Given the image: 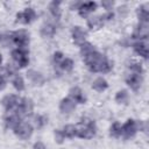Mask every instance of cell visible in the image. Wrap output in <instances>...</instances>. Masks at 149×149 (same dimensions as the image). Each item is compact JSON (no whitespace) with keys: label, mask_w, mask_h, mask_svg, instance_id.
I'll use <instances>...</instances> for the list:
<instances>
[{"label":"cell","mask_w":149,"mask_h":149,"mask_svg":"<svg viewBox=\"0 0 149 149\" xmlns=\"http://www.w3.org/2000/svg\"><path fill=\"white\" fill-rule=\"evenodd\" d=\"M97 9V2L94 1H88V2H81L80 7L78 8V12H79V15L81 17H85L87 16L90 13L94 12Z\"/></svg>","instance_id":"cell-11"},{"label":"cell","mask_w":149,"mask_h":149,"mask_svg":"<svg viewBox=\"0 0 149 149\" xmlns=\"http://www.w3.org/2000/svg\"><path fill=\"white\" fill-rule=\"evenodd\" d=\"M1 37H2V36H1V35H0V42H1Z\"/></svg>","instance_id":"cell-39"},{"label":"cell","mask_w":149,"mask_h":149,"mask_svg":"<svg viewBox=\"0 0 149 149\" xmlns=\"http://www.w3.org/2000/svg\"><path fill=\"white\" fill-rule=\"evenodd\" d=\"M21 104V98H19L17 95H14V94H9V95H6L3 97L2 99V105L6 107L7 111H16V108L20 106Z\"/></svg>","instance_id":"cell-6"},{"label":"cell","mask_w":149,"mask_h":149,"mask_svg":"<svg viewBox=\"0 0 149 149\" xmlns=\"http://www.w3.org/2000/svg\"><path fill=\"white\" fill-rule=\"evenodd\" d=\"M47 122H48L47 116H44V115H36L35 116V126L37 128H42L44 125H47Z\"/></svg>","instance_id":"cell-29"},{"label":"cell","mask_w":149,"mask_h":149,"mask_svg":"<svg viewBox=\"0 0 149 149\" xmlns=\"http://www.w3.org/2000/svg\"><path fill=\"white\" fill-rule=\"evenodd\" d=\"M93 51H95V50H94V47H93L91 43H88V42H84V43L80 45V54H81L83 57L90 55V54L93 52Z\"/></svg>","instance_id":"cell-23"},{"label":"cell","mask_w":149,"mask_h":149,"mask_svg":"<svg viewBox=\"0 0 149 149\" xmlns=\"http://www.w3.org/2000/svg\"><path fill=\"white\" fill-rule=\"evenodd\" d=\"M63 59H64V56H63V54H62L61 51H56V52L54 54V62H55L56 64L59 65Z\"/></svg>","instance_id":"cell-32"},{"label":"cell","mask_w":149,"mask_h":149,"mask_svg":"<svg viewBox=\"0 0 149 149\" xmlns=\"http://www.w3.org/2000/svg\"><path fill=\"white\" fill-rule=\"evenodd\" d=\"M33 149H47V147H45V144H44L43 142L37 141V142H35V143H34Z\"/></svg>","instance_id":"cell-34"},{"label":"cell","mask_w":149,"mask_h":149,"mask_svg":"<svg viewBox=\"0 0 149 149\" xmlns=\"http://www.w3.org/2000/svg\"><path fill=\"white\" fill-rule=\"evenodd\" d=\"M27 77L28 79L35 85V86H40L44 83V77L41 72H37L35 70H28L27 71Z\"/></svg>","instance_id":"cell-13"},{"label":"cell","mask_w":149,"mask_h":149,"mask_svg":"<svg viewBox=\"0 0 149 149\" xmlns=\"http://www.w3.org/2000/svg\"><path fill=\"white\" fill-rule=\"evenodd\" d=\"M13 35V42L19 45V49H24L29 43V34L26 30H17L12 34Z\"/></svg>","instance_id":"cell-5"},{"label":"cell","mask_w":149,"mask_h":149,"mask_svg":"<svg viewBox=\"0 0 149 149\" xmlns=\"http://www.w3.org/2000/svg\"><path fill=\"white\" fill-rule=\"evenodd\" d=\"M133 48L135 50L136 54H139L140 56H142L143 58H147L148 57V45L146 42L143 41H137L133 44Z\"/></svg>","instance_id":"cell-16"},{"label":"cell","mask_w":149,"mask_h":149,"mask_svg":"<svg viewBox=\"0 0 149 149\" xmlns=\"http://www.w3.org/2000/svg\"><path fill=\"white\" fill-rule=\"evenodd\" d=\"M73 61L71 59V58H64L63 61H62V63L59 64V66H61V69L62 70H64V71H71L72 69H73Z\"/></svg>","instance_id":"cell-28"},{"label":"cell","mask_w":149,"mask_h":149,"mask_svg":"<svg viewBox=\"0 0 149 149\" xmlns=\"http://www.w3.org/2000/svg\"><path fill=\"white\" fill-rule=\"evenodd\" d=\"M12 58L14 59V62L16 63V65L19 68H24L29 63L28 52H27L26 49H15V50H13L12 51Z\"/></svg>","instance_id":"cell-3"},{"label":"cell","mask_w":149,"mask_h":149,"mask_svg":"<svg viewBox=\"0 0 149 149\" xmlns=\"http://www.w3.org/2000/svg\"><path fill=\"white\" fill-rule=\"evenodd\" d=\"M1 63H2V55L0 54V65H1Z\"/></svg>","instance_id":"cell-38"},{"label":"cell","mask_w":149,"mask_h":149,"mask_svg":"<svg viewBox=\"0 0 149 149\" xmlns=\"http://www.w3.org/2000/svg\"><path fill=\"white\" fill-rule=\"evenodd\" d=\"M85 64L92 72H108L113 68V63L98 51H93L84 57Z\"/></svg>","instance_id":"cell-1"},{"label":"cell","mask_w":149,"mask_h":149,"mask_svg":"<svg viewBox=\"0 0 149 149\" xmlns=\"http://www.w3.org/2000/svg\"><path fill=\"white\" fill-rule=\"evenodd\" d=\"M63 134L65 137H74L77 135L76 133V126L74 125H66L64 128H63Z\"/></svg>","instance_id":"cell-27"},{"label":"cell","mask_w":149,"mask_h":149,"mask_svg":"<svg viewBox=\"0 0 149 149\" xmlns=\"http://www.w3.org/2000/svg\"><path fill=\"white\" fill-rule=\"evenodd\" d=\"M149 34V28H148V23H142L140 22L137 24V27L135 28L134 33H133V38H137L140 41L144 40L148 37Z\"/></svg>","instance_id":"cell-10"},{"label":"cell","mask_w":149,"mask_h":149,"mask_svg":"<svg viewBox=\"0 0 149 149\" xmlns=\"http://www.w3.org/2000/svg\"><path fill=\"white\" fill-rule=\"evenodd\" d=\"M35 19H36V12L30 7L26 8L23 12L16 14V21L21 22V23H30Z\"/></svg>","instance_id":"cell-7"},{"label":"cell","mask_w":149,"mask_h":149,"mask_svg":"<svg viewBox=\"0 0 149 149\" xmlns=\"http://www.w3.org/2000/svg\"><path fill=\"white\" fill-rule=\"evenodd\" d=\"M76 108V102L71 98H64L62 99L59 104V109L62 113H71Z\"/></svg>","instance_id":"cell-15"},{"label":"cell","mask_w":149,"mask_h":149,"mask_svg":"<svg viewBox=\"0 0 149 149\" xmlns=\"http://www.w3.org/2000/svg\"><path fill=\"white\" fill-rule=\"evenodd\" d=\"M107 87H108V84H107L106 79H104L102 77L95 78V79L93 80V83H92V88L95 90V91H98V92H102V91H105Z\"/></svg>","instance_id":"cell-18"},{"label":"cell","mask_w":149,"mask_h":149,"mask_svg":"<svg viewBox=\"0 0 149 149\" xmlns=\"http://www.w3.org/2000/svg\"><path fill=\"white\" fill-rule=\"evenodd\" d=\"M136 14H137V17L140 20V22L142 23H148L149 21V12H148V5H142L137 8L136 10Z\"/></svg>","instance_id":"cell-17"},{"label":"cell","mask_w":149,"mask_h":149,"mask_svg":"<svg viewBox=\"0 0 149 149\" xmlns=\"http://www.w3.org/2000/svg\"><path fill=\"white\" fill-rule=\"evenodd\" d=\"M14 133L16 134V136H19L21 140H27L33 134V126L28 122H20L15 128H14Z\"/></svg>","instance_id":"cell-4"},{"label":"cell","mask_w":149,"mask_h":149,"mask_svg":"<svg viewBox=\"0 0 149 149\" xmlns=\"http://www.w3.org/2000/svg\"><path fill=\"white\" fill-rule=\"evenodd\" d=\"M130 66V70L133 71V73H135V74H141L142 72H143V69H142V65L140 64V63H136V62H134L132 65H129Z\"/></svg>","instance_id":"cell-31"},{"label":"cell","mask_w":149,"mask_h":149,"mask_svg":"<svg viewBox=\"0 0 149 149\" xmlns=\"http://www.w3.org/2000/svg\"><path fill=\"white\" fill-rule=\"evenodd\" d=\"M109 134L113 137H119L121 135V125H120V122L115 121V122L112 123V126L109 128Z\"/></svg>","instance_id":"cell-25"},{"label":"cell","mask_w":149,"mask_h":149,"mask_svg":"<svg viewBox=\"0 0 149 149\" xmlns=\"http://www.w3.org/2000/svg\"><path fill=\"white\" fill-rule=\"evenodd\" d=\"M13 86L15 87L16 91H23L24 90V81H23V78L19 74H16L13 79Z\"/></svg>","instance_id":"cell-26"},{"label":"cell","mask_w":149,"mask_h":149,"mask_svg":"<svg viewBox=\"0 0 149 149\" xmlns=\"http://www.w3.org/2000/svg\"><path fill=\"white\" fill-rule=\"evenodd\" d=\"M87 24H88L90 29L97 30V29L101 28V26L104 24V21L101 19V16H93V17H90L87 20Z\"/></svg>","instance_id":"cell-21"},{"label":"cell","mask_w":149,"mask_h":149,"mask_svg":"<svg viewBox=\"0 0 149 149\" xmlns=\"http://www.w3.org/2000/svg\"><path fill=\"white\" fill-rule=\"evenodd\" d=\"M80 5H81V2H72L71 3V8L72 9H78L80 7Z\"/></svg>","instance_id":"cell-37"},{"label":"cell","mask_w":149,"mask_h":149,"mask_svg":"<svg viewBox=\"0 0 149 149\" xmlns=\"http://www.w3.org/2000/svg\"><path fill=\"white\" fill-rule=\"evenodd\" d=\"M113 5H114V1H101V6L105 9H111Z\"/></svg>","instance_id":"cell-33"},{"label":"cell","mask_w":149,"mask_h":149,"mask_svg":"<svg viewBox=\"0 0 149 149\" xmlns=\"http://www.w3.org/2000/svg\"><path fill=\"white\" fill-rule=\"evenodd\" d=\"M136 126H135V121L132 119H128L126 121V123L123 126H121V134L123 135L125 139H130L135 135L136 133Z\"/></svg>","instance_id":"cell-8"},{"label":"cell","mask_w":149,"mask_h":149,"mask_svg":"<svg viewBox=\"0 0 149 149\" xmlns=\"http://www.w3.org/2000/svg\"><path fill=\"white\" fill-rule=\"evenodd\" d=\"M21 118L20 116H17L15 113H13V114H10L7 119H6V126L8 127V128H12V129H14L21 121Z\"/></svg>","instance_id":"cell-22"},{"label":"cell","mask_w":149,"mask_h":149,"mask_svg":"<svg viewBox=\"0 0 149 149\" xmlns=\"http://www.w3.org/2000/svg\"><path fill=\"white\" fill-rule=\"evenodd\" d=\"M71 34H72V38H73V42L78 45H81L85 40H86V36H87V33L79 26H76L72 28L71 30Z\"/></svg>","instance_id":"cell-9"},{"label":"cell","mask_w":149,"mask_h":149,"mask_svg":"<svg viewBox=\"0 0 149 149\" xmlns=\"http://www.w3.org/2000/svg\"><path fill=\"white\" fill-rule=\"evenodd\" d=\"M56 33V28L51 23H44L41 28V35L43 37H52Z\"/></svg>","instance_id":"cell-20"},{"label":"cell","mask_w":149,"mask_h":149,"mask_svg":"<svg viewBox=\"0 0 149 149\" xmlns=\"http://www.w3.org/2000/svg\"><path fill=\"white\" fill-rule=\"evenodd\" d=\"M115 101L118 104H127L128 101V92L126 90H121L115 94Z\"/></svg>","instance_id":"cell-24"},{"label":"cell","mask_w":149,"mask_h":149,"mask_svg":"<svg viewBox=\"0 0 149 149\" xmlns=\"http://www.w3.org/2000/svg\"><path fill=\"white\" fill-rule=\"evenodd\" d=\"M61 1H51L49 5V10L51 15L56 19H59L62 15V9H61Z\"/></svg>","instance_id":"cell-19"},{"label":"cell","mask_w":149,"mask_h":149,"mask_svg":"<svg viewBox=\"0 0 149 149\" xmlns=\"http://www.w3.org/2000/svg\"><path fill=\"white\" fill-rule=\"evenodd\" d=\"M113 16H114V14H113L112 12H108V13L101 15V19H102V21H104V20H111V19H113Z\"/></svg>","instance_id":"cell-35"},{"label":"cell","mask_w":149,"mask_h":149,"mask_svg":"<svg viewBox=\"0 0 149 149\" xmlns=\"http://www.w3.org/2000/svg\"><path fill=\"white\" fill-rule=\"evenodd\" d=\"M126 81L127 84L130 86V88L133 90H139L141 87V84H142V76L141 74H135V73H132V74H128L127 78H126Z\"/></svg>","instance_id":"cell-14"},{"label":"cell","mask_w":149,"mask_h":149,"mask_svg":"<svg viewBox=\"0 0 149 149\" xmlns=\"http://www.w3.org/2000/svg\"><path fill=\"white\" fill-rule=\"evenodd\" d=\"M77 136L81 139H92L95 135V123L92 120L83 119L80 123L76 126Z\"/></svg>","instance_id":"cell-2"},{"label":"cell","mask_w":149,"mask_h":149,"mask_svg":"<svg viewBox=\"0 0 149 149\" xmlns=\"http://www.w3.org/2000/svg\"><path fill=\"white\" fill-rule=\"evenodd\" d=\"M54 139H55V142H56V143L62 144V143L64 142V140H65V136H64V134H63L62 130L56 129L55 133H54Z\"/></svg>","instance_id":"cell-30"},{"label":"cell","mask_w":149,"mask_h":149,"mask_svg":"<svg viewBox=\"0 0 149 149\" xmlns=\"http://www.w3.org/2000/svg\"><path fill=\"white\" fill-rule=\"evenodd\" d=\"M69 95H70V98H71L74 102H79V104H85V102H86V97L84 95L83 91H81L79 87H77V86L70 88Z\"/></svg>","instance_id":"cell-12"},{"label":"cell","mask_w":149,"mask_h":149,"mask_svg":"<svg viewBox=\"0 0 149 149\" xmlns=\"http://www.w3.org/2000/svg\"><path fill=\"white\" fill-rule=\"evenodd\" d=\"M6 87V79H3L2 77H0V91L3 90Z\"/></svg>","instance_id":"cell-36"}]
</instances>
